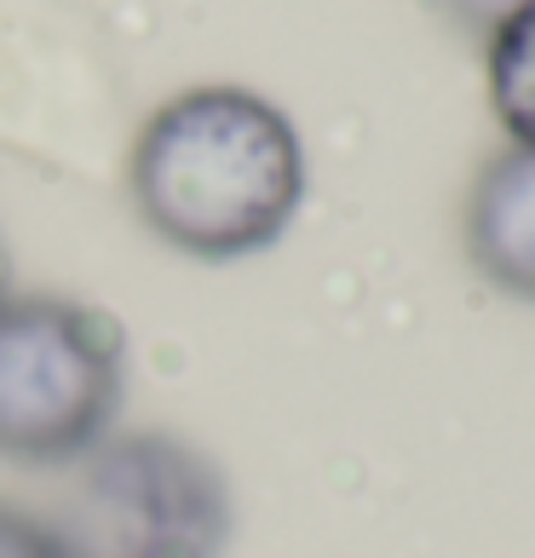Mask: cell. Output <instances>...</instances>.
Returning <instances> with one entry per match:
<instances>
[{
  "instance_id": "obj_2",
  "label": "cell",
  "mask_w": 535,
  "mask_h": 558,
  "mask_svg": "<svg viewBox=\"0 0 535 558\" xmlns=\"http://www.w3.org/2000/svg\"><path fill=\"white\" fill-rule=\"evenodd\" d=\"M40 530L58 558H219L231 547V489L191 444L133 432L75 454Z\"/></svg>"
},
{
  "instance_id": "obj_4",
  "label": "cell",
  "mask_w": 535,
  "mask_h": 558,
  "mask_svg": "<svg viewBox=\"0 0 535 558\" xmlns=\"http://www.w3.org/2000/svg\"><path fill=\"white\" fill-rule=\"evenodd\" d=\"M466 254L512 300H535V150L512 144L472 184Z\"/></svg>"
},
{
  "instance_id": "obj_8",
  "label": "cell",
  "mask_w": 535,
  "mask_h": 558,
  "mask_svg": "<svg viewBox=\"0 0 535 558\" xmlns=\"http://www.w3.org/2000/svg\"><path fill=\"white\" fill-rule=\"evenodd\" d=\"M12 294H7V247H0V305H7Z\"/></svg>"
},
{
  "instance_id": "obj_1",
  "label": "cell",
  "mask_w": 535,
  "mask_h": 558,
  "mask_svg": "<svg viewBox=\"0 0 535 558\" xmlns=\"http://www.w3.org/2000/svg\"><path fill=\"white\" fill-rule=\"evenodd\" d=\"M305 196L300 133L248 87L168 98L133 144V202L150 231L191 259L271 247Z\"/></svg>"
},
{
  "instance_id": "obj_3",
  "label": "cell",
  "mask_w": 535,
  "mask_h": 558,
  "mask_svg": "<svg viewBox=\"0 0 535 558\" xmlns=\"http://www.w3.org/2000/svg\"><path fill=\"white\" fill-rule=\"evenodd\" d=\"M121 409V335L70 300L0 305V454L70 466L110 438Z\"/></svg>"
},
{
  "instance_id": "obj_5",
  "label": "cell",
  "mask_w": 535,
  "mask_h": 558,
  "mask_svg": "<svg viewBox=\"0 0 535 558\" xmlns=\"http://www.w3.org/2000/svg\"><path fill=\"white\" fill-rule=\"evenodd\" d=\"M489 105L512 144L535 150V0L489 35Z\"/></svg>"
},
{
  "instance_id": "obj_6",
  "label": "cell",
  "mask_w": 535,
  "mask_h": 558,
  "mask_svg": "<svg viewBox=\"0 0 535 558\" xmlns=\"http://www.w3.org/2000/svg\"><path fill=\"white\" fill-rule=\"evenodd\" d=\"M0 558H58V547H52V535L40 530L35 512L0 507Z\"/></svg>"
},
{
  "instance_id": "obj_7",
  "label": "cell",
  "mask_w": 535,
  "mask_h": 558,
  "mask_svg": "<svg viewBox=\"0 0 535 558\" xmlns=\"http://www.w3.org/2000/svg\"><path fill=\"white\" fill-rule=\"evenodd\" d=\"M443 7H449V17H455V24H466L472 35H484V40H489L512 12H524L530 0H443Z\"/></svg>"
}]
</instances>
